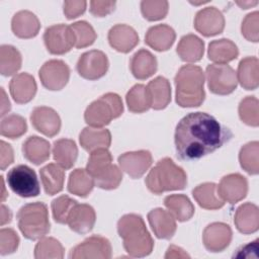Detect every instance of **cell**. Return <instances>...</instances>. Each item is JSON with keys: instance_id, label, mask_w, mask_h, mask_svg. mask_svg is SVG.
I'll list each match as a JSON object with an SVG mask.
<instances>
[{"instance_id": "44dd1931", "label": "cell", "mask_w": 259, "mask_h": 259, "mask_svg": "<svg viewBox=\"0 0 259 259\" xmlns=\"http://www.w3.org/2000/svg\"><path fill=\"white\" fill-rule=\"evenodd\" d=\"M36 83L34 78L28 73H20L14 76L9 84L10 94L16 103L23 104L29 102L36 93Z\"/></svg>"}, {"instance_id": "74e56055", "label": "cell", "mask_w": 259, "mask_h": 259, "mask_svg": "<svg viewBox=\"0 0 259 259\" xmlns=\"http://www.w3.org/2000/svg\"><path fill=\"white\" fill-rule=\"evenodd\" d=\"M125 101L128 110L134 113L145 112L152 104L149 90L144 84H136L133 86L126 93Z\"/></svg>"}, {"instance_id": "f907efd6", "label": "cell", "mask_w": 259, "mask_h": 259, "mask_svg": "<svg viewBox=\"0 0 259 259\" xmlns=\"http://www.w3.org/2000/svg\"><path fill=\"white\" fill-rule=\"evenodd\" d=\"M115 1H91L90 12L96 17H104L115 8Z\"/></svg>"}, {"instance_id": "484cf974", "label": "cell", "mask_w": 259, "mask_h": 259, "mask_svg": "<svg viewBox=\"0 0 259 259\" xmlns=\"http://www.w3.org/2000/svg\"><path fill=\"white\" fill-rule=\"evenodd\" d=\"M79 141L81 147L91 153L100 148H108L111 144V135L106 128L87 126L80 133Z\"/></svg>"}, {"instance_id": "f6af8a7d", "label": "cell", "mask_w": 259, "mask_h": 259, "mask_svg": "<svg viewBox=\"0 0 259 259\" xmlns=\"http://www.w3.org/2000/svg\"><path fill=\"white\" fill-rule=\"evenodd\" d=\"M76 203L77 201L68 195L55 198L51 203L54 220L59 224H67L68 215Z\"/></svg>"}, {"instance_id": "9f6ffc18", "label": "cell", "mask_w": 259, "mask_h": 259, "mask_svg": "<svg viewBox=\"0 0 259 259\" xmlns=\"http://www.w3.org/2000/svg\"><path fill=\"white\" fill-rule=\"evenodd\" d=\"M1 94H2V97H1V116H4L6 114V112H8L10 110L11 106H10V101L6 97V93H5L3 88H1Z\"/></svg>"}, {"instance_id": "8d00e7d4", "label": "cell", "mask_w": 259, "mask_h": 259, "mask_svg": "<svg viewBox=\"0 0 259 259\" xmlns=\"http://www.w3.org/2000/svg\"><path fill=\"white\" fill-rule=\"evenodd\" d=\"M94 185V179L86 169L77 168L70 173L68 180V190L70 193L86 197L92 191Z\"/></svg>"}, {"instance_id": "5bb4252c", "label": "cell", "mask_w": 259, "mask_h": 259, "mask_svg": "<svg viewBox=\"0 0 259 259\" xmlns=\"http://www.w3.org/2000/svg\"><path fill=\"white\" fill-rule=\"evenodd\" d=\"M218 192L224 201L232 204L237 203L246 197L248 192V181L239 173L226 175L220 181Z\"/></svg>"}, {"instance_id": "ee69618b", "label": "cell", "mask_w": 259, "mask_h": 259, "mask_svg": "<svg viewBox=\"0 0 259 259\" xmlns=\"http://www.w3.org/2000/svg\"><path fill=\"white\" fill-rule=\"evenodd\" d=\"M70 26L75 34V47L77 49L89 47L95 41L97 36L96 32L87 21H77L72 23Z\"/></svg>"}, {"instance_id": "7402d4cb", "label": "cell", "mask_w": 259, "mask_h": 259, "mask_svg": "<svg viewBox=\"0 0 259 259\" xmlns=\"http://www.w3.org/2000/svg\"><path fill=\"white\" fill-rule=\"evenodd\" d=\"M11 28L13 33L18 37L31 38L38 33L40 23L34 13L28 10H21L13 15Z\"/></svg>"}, {"instance_id": "d4e9b609", "label": "cell", "mask_w": 259, "mask_h": 259, "mask_svg": "<svg viewBox=\"0 0 259 259\" xmlns=\"http://www.w3.org/2000/svg\"><path fill=\"white\" fill-rule=\"evenodd\" d=\"M157 65L156 57L145 49L138 51L130 63L133 75L139 80H145L154 75L157 71Z\"/></svg>"}, {"instance_id": "5b68a950", "label": "cell", "mask_w": 259, "mask_h": 259, "mask_svg": "<svg viewBox=\"0 0 259 259\" xmlns=\"http://www.w3.org/2000/svg\"><path fill=\"white\" fill-rule=\"evenodd\" d=\"M17 224L26 239L44 238L51 229L48 206L39 201L24 204L17 212Z\"/></svg>"}, {"instance_id": "4316f807", "label": "cell", "mask_w": 259, "mask_h": 259, "mask_svg": "<svg viewBox=\"0 0 259 259\" xmlns=\"http://www.w3.org/2000/svg\"><path fill=\"white\" fill-rule=\"evenodd\" d=\"M22 153L26 160L34 165H39L50 158L51 145L40 137L31 136L22 144Z\"/></svg>"}, {"instance_id": "816d5d0a", "label": "cell", "mask_w": 259, "mask_h": 259, "mask_svg": "<svg viewBox=\"0 0 259 259\" xmlns=\"http://www.w3.org/2000/svg\"><path fill=\"white\" fill-rule=\"evenodd\" d=\"M86 1H65L64 2V14L68 19H73L84 13L86 9Z\"/></svg>"}, {"instance_id": "8fae6325", "label": "cell", "mask_w": 259, "mask_h": 259, "mask_svg": "<svg viewBox=\"0 0 259 259\" xmlns=\"http://www.w3.org/2000/svg\"><path fill=\"white\" fill-rule=\"evenodd\" d=\"M38 76L44 87L56 91L63 89L70 78V68L62 60H50L39 69Z\"/></svg>"}, {"instance_id": "681fc988", "label": "cell", "mask_w": 259, "mask_h": 259, "mask_svg": "<svg viewBox=\"0 0 259 259\" xmlns=\"http://www.w3.org/2000/svg\"><path fill=\"white\" fill-rule=\"evenodd\" d=\"M122 180V173L116 165H112L111 169L101 178L94 181L95 185L105 190H111L118 187Z\"/></svg>"}, {"instance_id": "ba28073f", "label": "cell", "mask_w": 259, "mask_h": 259, "mask_svg": "<svg viewBox=\"0 0 259 259\" xmlns=\"http://www.w3.org/2000/svg\"><path fill=\"white\" fill-rule=\"evenodd\" d=\"M206 80L209 90L219 95H227L238 85L235 70L227 64H211L206 67Z\"/></svg>"}, {"instance_id": "836d02e7", "label": "cell", "mask_w": 259, "mask_h": 259, "mask_svg": "<svg viewBox=\"0 0 259 259\" xmlns=\"http://www.w3.org/2000/svg\"><path fill=\"white\" fill-rule=\"evenodd\" d=\"M53 157L65 170L72 168L78 157L76 143L70 139H60L56 141L53 146Z\"/></svg>"}, {"instance_id": "cb8c5ba5", "label": "cell", "mask_w": 259, "mask_h": 259, "mask_svg": "<svg viewBox=\"0 0 259 259\" xmlns=\"http://www.w3.org/2000/svg\"><path fill=\"white\" fill-rule=\"evenodd\" d=\"M234 223L242 234L255 233L259 228L258 206L252 202L243 203L236 210Z\"/></svg>"}, {"instance_id": "bcb514c9", "label": "cell", "mask_w": 259, "mask_h": 259, "mask_svg": "<svg viewBox=\"0 0 259 259\" xmlns=\"http://www.w3.org/2000/svg\"><path fill=\"white\" fill-rule=\"evenodd\" d=\"M141 11L143 16L149 21L163 19L168 13L167 1H142Z\"/></svg>"}, {"instance_id": "603a6c76", "label": "cell", "mask_w": 259, "mask_h": 259, "mask_svg": "<svg viewBox=\"0 0 259 259\" xmlns=\"http://www.w3.org/2000/svg\"><path fill=\"white\" fill-rule=\"evenodd\" d=\"M176 34L174 29L167 24H158L148 29L145 42L158 52L169 50L174 44Z\"/></svg>"}, {"instance_id": "6da1fadb", "label": "cell", "mask_w": 259, "mask_h": 259, "mask_svg": "<svg viewBox=\"0 0 259 259\" xmlns=\"http://www.w3.org/2000/svg\"><path fill=\"white\" fill-rule=\"evenodd\" d=\"M232 132L206 112H190L177 124L175 148L181 160H197L229 142Z\"/></svg>"}, {"instance_id": "2e32d148", "label": "cell", "mask_w": 259, "mask_h": 259, "mask_svg": "<svg viewBox=\"0 0 259 259\" xmlns=\"http://www.w3.org/2000/svg\"><path fill=\"white\" fill-rule=\"evenodd\" d=\"M232 229L225 223L208 225L202 234L203 245L209 252L224 251L232 241Z\"/></svg>"}, {"instance_id": "b9f144b4", "label": "cell", "mask_w": 259, "mask_h": 259, "mask_svg": "<svg viewBox=\"0 0 259 259\" xmlns=\"http://www.w3.org/2000/svg\"><path fill=\"white\" fill-rule=\"evenodd\" d=\"M27 130L26 120L18 114H9L2 118L0 132L3 137L9 139H17L24 135Z\"/></svg>"}, {"instance_id": "d6986e66", "label": "cell", "mask_w": 259, "mask_h": 259, "mask_svg": "<svg viewBox=\"0 0 259 259\" xmlns=\"http://www.w3.org/2000/svg\"><path fill=\"white\" fill-rule=\"evenodd\" d=\"M149 224L159 239L169 240L176 232V221L172 213L161 207L152 209L148 213Z\"/></svg>"}, {"instance_id": "f546056e", "label": "cell", "mask_w": 259, "mask_h": 259, "mask_svg": "<svg viewBox=\"0 0 259 259\" xmlns=\"http://www.w3.org/2000/svg\"><path fill=\"white\" fill-rule=\"evenodd\" d=\"M176 52L180 59L184 62H198L203 57L204 42L197 35L189 33L181 37Z\"/></svg>"}, {"instance_id": "7dc6e473", "label": "cell", "mask_w": 259, "mask_h": 259, "mask_svg": "<svg viewBox=\"0 0 259 259\" xmlns=\"http://www.w3.org/2000/svg\"><path fill=\"white\" fill-rule=\"evenodd\" d=\"M259 13L258 11H254L252 13H249L244 18L242 25H241V31L243 36L250 41L257 42L259 39Z\"/></svg>"}, {"instance_id": "e575fe53", "label": "cell", "mask_w": 259, "mask_h": 259, "mask_svg": "<svg viewBox=\"0 0 259 259\" xmlns=\"http://www.w3.org/2000/svg\"><path fill=\"white\" fill-rule=\"evenodd\" d=\"M164 204L175 220L186 222L194 213V206L190 199L184 194H171L165 197Z\"/></svg>"}, {"instance_id": "680465c9", "label": "cell", "mask_w": 259, "mask_h": 259, "mask_svg": "<svg viewBox=\"0 0 259 259\" xmlns=\"http://www.w3.org/2000/svg\"><path fill=\"white\" fill-rule=\"evenodd\" d=\"M237 4L242 8V9H248V8H250L251 6H255L256 4H258V1H253V2H251V1H238L237 2Z\"/></svg>"}, {"instance_id": "1f68e13d", "label": "cell", "mask_w": 259, "mask_h": 259, "mask_svg": "<svg viewBox=\"0 0 259 259\" xmlns=\"http://www.w3.org/2000/svg\"><path fill=\"white\" fill-rule=\"evenodd\" d=\"M147 88L150 93L152 108L156 110L164 109L171 101V86L166 78L156 77L148 83Z\"/></svg>"}, {"instance_id": "d6a6232c", "label": "cell", "mask_w": 259, "mask_h": 259, "mask_svg": "<svg viewBox=\"0 0 259 259\" xmlns=\"http://www.w3.org/2000/svg\"><path fill=\"white\" fill-rule=\"evenodd\" d=\"M238 55L239 51L237 46L230 39H215L210 41L208 45V59L215 64H227L235 60Z\"/></svg>"}, {"instance_id": "f5cc1de1", "label": "cell", "mask_w": 259, "mask_h": 259, "mask_svg": "<svg viewBox=\"0 0 259 259\" xmlns=\"http://www.w3.org/2000/svg\"><path fill=\"white\" fill-rule=\"evenodd\" d=\"M258 239L249 244L242 246L240 249L237 250V253L234 254V257L238 258H258Z\"/></svg>"}, {"instance_id": "ffe728a7", "label": "cell", "mask_w": 259, "mask_h": 259, "mask_svg": "<svg viewBox=\"0 0 259 259\" xmlns=\"http://www.w3.org/2000/svg\"><path fill=\"white\" fill-rule=\"evenodd\" d=\"M108 41L117 52L128 53L139 44V35L132 26L116 24L108 31Z\"/></svg>"}, {"instance_id": "7c38bea8", "label": "cell", "mask_w": 259, "mask_h": 259, "mask_svg": "<svg viewBox=\"0 0 259 259\" xmlns=\"http://www.w3.org/2000/svg\"><path fill=\"white\" fill-rule=\"evenodd\" d=\"M73 259H108L111 257L110 242L102 236H91L75 246L70 254Z\"/></svg>"}, {"instance_id": "d590c367", "label": "cell", "mask_w": 259, "mask_h": 259, "mask_svg": "<svg viewBox=\"0 0 259 259\" xmlns=\"http://www.w3.org/2000/svg\"><path fill=\"white\" fill-rule=\"evenodd\" d=\"M112 157L107 148H100L91 152L86 166L87 172L93 177L94 181L106 174L111 166Z\"/></svg>"}, {"instance_id": "11a10c76", "label": "cell", "mask_w": 259, "mask_h": 259, "mask_svg": "<svg viewBox=\"0 0 259 259\" xmlns=\"http://www.w3.org/2000/svg\"><path fill=\"white\" fill-rule=\"evenodd\" d=\"M185 258V257H189V255L187 253L184 252V250H182L181 248L171 245L168 248V251L165 255V258Z\"/></svg>"}, {"instance_id": "9a60e30c", "label": "cell", "mask_w": 259, "mask_h": 259, "mask_svg": "<svg viewBox=\"0 0 259 259\" xmlns=\"http://www.w3.org/2000/svg\"><path fill=\"white\" fill-rule=\"evenodd\" d=\"M152 161V155L147 150L126 152L118 157L120 169L134 179L142 177L151 167Z\"/></svg>"}, {"instance_id": "e0dca14e", "label": "cell", "mask_w": 259, "mask_h": 259, "mask_svg": "<svg viewBox=\"0 0 259 259\" xmlns=\"http://www.w3.org/2000/svg\"><path fill=\"white\" fill-rule=\"evenodd\" d=\"M30 120L33 127L47 137L56 136L61 128V118L56 110L48 106L35 107L31 114Z\"/></svg>"}, {"instance_id": "f1b7e54d", "label": "cell", "mask_w": 259, "mask_h": 259, "mask_svg": "<svg viewBox=\"0 0 259 259\" xmlns=\"http://www.w3.org/2000/svg\"><path fill=\"white\" fill-rule=\"evenodd\" d=\"M41 184L45 192L54 195L62 191L65 181V171L59 164L50 163L39 170Z\"/></svg>"}, {"instance_id": "db71d44e", "label": "cell", "mask_w": 259, "mask_h": 259, "mask_svg": "<svg viewBox=\"0 0 259 259\" xmlns=\"http://www.w3.org/2000/svg\"><path fill=\"white\" fill-rule=\"evenodd\" d=\"M1 154H0V164H1V170H5L10 164H12L14 160L13 150L12 147L7 144L4 141H1Z\"/></svg>"}, {"instance_id": "6f0895ef", "label": "cell", "mask_w": 259, "mask_h": 259, "mask_svg": "<svg viewBox=\"0 0 259 259\" xmlns=\"http://www.w3.org/2000/svg\"><path fill=\"white\" fill-rule=\"evenodd\" d=\"M11 219H12L11 210L7 206L2 204L1 205V226H4L5 224L10 223Z\"/></svg>"}, {"instance_id": "f35d334b", "label": "cell", "mask_w": 259, "mask_h": 259, "mask_svg": "<svg viewBox=\"0 0 259 259\" xmlns=\"http://www.w3.org/2000/svg\"><path fill=\"white\" fill-rule=\"evenodd\" d=\"M22 58L19 51L10 45L0 47V73L3 76L14 75L21 68Z\"/></svg>"}, {"instance_id": "4dcf8cb0", "label": "cell", "mask_w": 259, "mask_h": 259, "mask_svg": "<svg viewBox=\"0 0 259 259\" xmlns=\"http://www.w3.org/2000/svg\"><path fill=\"white\" fill-rule=\"evenodd\" d=\"M192 195L199 206L205 209H219L225 204V201L218 192V186L213 182H205L197 185L192 190Z\"/></svg>"}, {"instance_id": "60d3db41", "label": "cell", "mask_w": 259, "mask_h": 259, "mask_svg": "<svg viewBox=\"0 0 259 259\" xmlns=\"http://www.w3.org/2000/svg\"><path fill=\"white\" fill-rule=\"evenodd\" d=\"M64 247L55 238L44 237L34 248L36 259H62L64 257Z\"/></svg>"}, {"instance_id": "83f0119b", "label": "cell", "mask_w": 259, "mask_h": 259, "mask_svg": "<svg viewBox=\"0 0 259 259\" xmlns=\"http://www.w3.org/2000/svg\"><path fill=\"white\" fill-rule=\"evenodd\" d=\"M237 80L246 90H254L259 84V61L256 57L242 59L238 66Z\"/></svg>"}, {"instance_id": "3957f363", "label": "cell", "mask_w": 259, "mask_h": 259, "mask_svg": "<svg viewBox=\"0 0 259 259\" xmlns=\"http://www.w3.org/2000/svg\"><path fill=\"white\" fill-rule=\"evenodd\" d=\"M176 102L181 107H197L205 98L204 73L195 65H185L179 69L175 79Z\"/></svg>"}, {"instance_id": "277c9868", "label": "cell", "mask_w": 259, "mask_h": 259, "mask_svg": "<svg viewBox=\"0 0 259 259\" xmlns=\"http://www.w3.org/2000/svg\"><path fill=\"white\" fill-rule=\"evenodd\" d=\"M145 183L152 193L161 194L165 191L183 189L187 184V176L181 167L166 157L150 170Z\"/></svg>"}, {"instance_id": "52a82bcc", "label": "cell", "mask_w": 259, "mask_h": 259, "mask_svg": "<svg viewBox=\"0 0 259 259\" xmlns=\"http://www.w3.org/2000/svg\"><path fill=\"white\" fill-rule=\"evenodd\" d=\"M7 184L21 197H33L39 194V182L34 170L26 165H17L7 173Z\"/></svg>"}, {"instance_id": "91938a15", "label": "cell", "mask_w": 259, "mask_h": 259, "mask_svg": "<svg viewBox=\"0 0 259 259\" xmlns=\"http://www.w3.org/2000/svg\"><path fill=\"white\" fill-rule=\"evenodd\" d=\"M1 181H2V188H3V193H2V197H1V199H2V201L5 199V197L7 196V194L4 192V189H5V186H4V181H3V177L1 176Z\"/></svg>"}, {"instance_id": "7bdbcfd3", "label": "cell", "mask_w": 259, "mask_h": 259, "mask_svg": "<svg viewBox=\"0 0 259 259\" xmlns=\"http://www.w3.org/2000/svg\"><path fill=\"white\" fill-rule=\"evenodd\" d=\"M258 99L255 96H247L241 100L239 104V116L241 120L251 126L259 124V109Z\"/></svg>"}, {"instance_id": "4fadbf2b", "label": "cell", "mask_w": 259, "mask_h": 259, "mask_svg": "<svg viewBox=\"0 0 259 259\" xmlns=\"http://www.w3.org/2000/svg\"><path fill=\"white\" fill-rule=\"evenodd\" d=\"M194 27L204 36L217 35L225 28V17L217 7H205L196 13Z\"/></svg>"}, {"instance_id": "ac0fdd59", "label": "cell", "mask_w": 259, "mask_h": 259, "mask_svg": "<svg viewBox=\"0 0 259 259\" xmlns=\"http://www.w3.org/2000/svg\"><path fill=\"white\" fill-rule=\"evenodd\" d=\"M95 221L94 208L89 204L77 202L68 215L67 225L73 232L82 235L89 233L93 229Z\"/></svg>"}, {"instance_id": "30bf717a", "label": "cell", "mask_w": 259, "mask_h": 259, "mask_svg": "<svg viewBox=\"0 0 259 259\" xmlns=\"http://www.w3.org/2000/svg\"><path fill=\"white\" fill-rule=\"evenodd\" d=\"M108 59L106 55L97 50L82 54L77 62L78 74L87 80H97L103 77L108 70Z\"/></svg>"}, {"instance_id": "8992f818", "label": "cell", "mask_w": 259, "mask_h": 259, "mask_svg": "<svg viewBox=\"0 0 259 259\" xmlns=\"http://www.w3.org/2000/svg\"><path fill=\"white\" fill-rule=\"evenodd\" d=\"M123 112V104L119 95L109 92L91 102L85 110L84 119L93 127H102Z\"/></svg>"}, {"instance_id": "7a4b0ae2", "label": "cell", "mask_w": 259, "mask_h": 259, "mask_svg": "<svg viewBox=\"0 0 259 259\" xmlns=\"http://www.w3.org/2000/svg\"><path fill=\"white\" fill-rule=\"evenodd\" d=\"M117 232L128 255L145 257L152 253L154 241L141 215L136 213L122 215L117 222Z\"/></svg>"}, {"instance_id": "c3c4849f", "label": "cell", "mask_w": 259, "mask_h": 259, "mask_svg": "<svg viewBox=\"0 0 259 259\" xmlns=\"http://www.w3.org/2000/svg\"><path fill=\"white\" fill-rule=\"evenodd\" d=\"M19 245L17 233L10 228H4L0 231V254L7 255L16 251Z\"/></svg>"}, {"instance_id": "ab89813d", "label": "cell", "mask_w": 259, "mask_h": 259, "mask_svg": "<svg viewBox=\"0 0 259 259\" xmlns=\"http://www.w3.org/2000/svg\"><path fill=\"white\" fill-rule=\"evenodd\" d=\"M259 143L257 141L244 145L239 153L241 167L249 174L256 175L259 172Z\"/></svg>"}, {"instance_id": "9c48e42d", "label": "cell", "mask_w": 259, "mask_h": 259, "mask_svg": "<svg viewBox=\"0 0 259 259\" xmlns=\"http://www.w3.org/2000/svg\"><path fill=\"white\" fill-rule=\"evenodd\" d=\"M44 41L51 54L63 55L75 47V34L70 25L56 24L45 30Z\"/></svg>"}]
</instances>
